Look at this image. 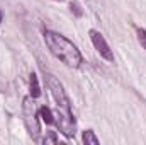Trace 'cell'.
Segmentation results:
<instances>
[{
	"instance_id": "cell-7",
	"label": "cell",
	"mask_w": 146,
	"mask_h": 145,
	"mask_svg": "<svg viewBox=\"0 0 146 145\" xmlns=\"http://www.w3.org/2000/svg\"><path fill=\"white\" fill-rule=\"evenodd\" d=\"M83 144L87 145H99V138L95 137V133L92 130H87L83 132Z\"/></svg>"
},
{
	"instance_id": "cell-11",
	"label": "cell",
	"mask_w": 146,
	"mask_h": 145,
	"mask_svg": "<svg viewBox=\"0 0 146 145\" xmlns=\"http://www.w3.org/2000/svg\"><path fill=\"white\" fill-rule=\"evenodd\" d=\"M2 19H3V14H2V10H0V22H2Z\"/></svg>"
},
{
	"instance_id": "cell-5",
	"label": "cell",
	"mask_w": 146,
	"mask_h": 145,
	"mask_svg": "<svg viewBox=\"0 0 146 145\" xmlns=\"http://www.w3.org/2000/svg\"><path fill=\"white\" fill-rule=\"evenodd\" d=\"M29 85H31V97L36 99L41 96V87H39V80H37L36 73H31L29 75Z\"/></svg>"
},
{
	"instance_id": "cell-2",
	"label": "cell",
	"mask_w": 146,
	"mask_h": 145,
	"mask_svg": "<svg viewBox=\"0 0 146 145\" xmlns=\"http://www.w3.org/2000/svg\"><path fill=\"white\" fill-rule=\"evenodd\" d=\"M22 113H24V123L29 132V135L37 140L41 133V123H39V109L34 104L33 97H26L22 103Z\"/></svg>"
},
{
	"instance_id": "cell-1",
	"label": "cell",
	"mask_w": 146,
	"mask_h": 145,
	"mask_svg": "<svg viewBox=\"0 0 146 145\" xmlns=\"http://www.w3.org/2000/svg\"><path fill=\"white\" fill-rule=\"evenodd\" d=\"M44 41H46V46L49 48V51L58 60H61L65 65L73 67V68L80 67L82 53L70 39H66L63 34L54 33V31H44Z\"/></svg>"
},
{
	"instance_id": "cell-10",
	"label": "cell",
	"mask_w": 146,
	"mask_h": 145,
	"mask_svg": "<svg viewBox=\"0 0 146 145\" xmlns=\"http://www.w3.org/2000/svg\"><path fill=\"white\" fill-rule=\"evenodd\" d=\"M70 7H72V12H75V15H76V17H82V14H83V12H82V7H80V3H78V2H72V3H70Z\"/></svg>"
},
{
	"instance_id": "cell-9",
	"label": "cell",
	"mask_w": 146,
	"mask_h": 145,
	"mask_svg": "<svg viewBox=\"0 0 146 145\" xmlns=\"http://www.w3.org/2000/svg\"><path fill=\"white\" fill-rule=\"evenodd\" d=\"M136 34H138V39H139L141 46L146 50V31L145 29H141V28H138V29H136Z\"/></svg>"
},
{
	"instance_id": "cell-4",
	"label": "cell",
	"mask_w": 146,
	"mask_h": 145,
	"mask_svg": "<svg viewBox=\"0 0 146 145\" xmlns=\"http://www.w3.org/2000/svg\"><path fill=\"white\" fill-rule=\"evenodd\" d=\"M90 39H92V43H94V46H95V50L99 51V55L102 56V58H106L107 62H114V55H112V50H110V46L107 44V41H106V38L102 36L99 31H95V29H90Z\"/></svg>"
},
{
	"instance_id": "cell-8",
	"label": "cell",
	"mask_w": 146,
	"mask_h": 145,
	"mask_svg": "<svg viewBox=\"0 0 146 145\" xmlns=\"http://www.w3.org/2000/svg\"><path fill=\"white\" fill-rule=\"evenodd\" d=\"M42 144H58V137H56V133L54 132H48V135L42 138Z\"/></svg>"
},
{
	"instance_id": "cell-6",
	"label": "cell",
	"mask_w": 146,
	"mask_h": 145,
	"mask_svg": "<svg viewBox=\"0 0 146 145\" xmlns=\"http://www.w3.org/2000/svg\"><path fill=\"white\" fill-rule=\"evenodd\" d=\"M39 114H41V118L48 123V125H51V123H54V114H53V111L49 108H46V106H42V108L39 109Z\"/></svg>"
},
{
	"instance_id": "cell-3",
	"label": "cell",
	"mask_w": 146,
	"mask_h": 145,
	"mask_svg": "<svg viewBox=\"0 0 146 145\" xmlns=\"http://www.w3.org/2000/svg\"><path fill=\"white\" fill-rule=\"evenodd\" d=\"M46 84H48V87H49V91L56 101V111H60L63 114H72V106H70V101L66 97V92H65L61 82L54 75L46 73Z\"/></svg>"
}]
</instances>
